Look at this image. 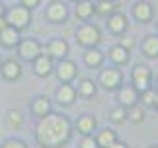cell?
<instances>
[{"label": "cell", "instance_id": "obj_1", "mask_svg": "<svg viewBox=\"0 0 158 148\" xmlns=\"http://www.w3.org/2000/svg\"><path fill=\"white\" fill-rule=\"evenodd\" d=\"M72 138V125L69 117L49 113L41 117L35 129V140L41 148H60Z\"/></svg>", "mask_w": 158, "mask_h": 148}, {"label": "cell", "instance_id": "obj_2", "mask_svg": "<svg viewBox=\"0 0 158 148\" xmlns=\"http://www.w3.org/2000/svg\"><path fill=\"white\" fill-rule=\"evenodd\" d=\"M74 37H76V43H78V45H82V47H86V49H94L102 41V33H100L98 26L88 23V22H84L82 26L76 29Z\"/></svg>", "mask_w": 158, "mask_h": 148}, {"label": "cell", "instance_id": "obj_3", "mask_svg": "<svg viewBox=\"0 0 158 148\" xmlns=\"http://www.w3.org/2000/svg\"><path fill=\"white\" fill-rule=\"evenodd\" d=\"M6 22H8V26L16 27L18 31H22V29H26L29 26V22H31V14H29V10L26 6H14V8H10L6 12Z\"/></svg>", "mask_w": 158, "mask_h": 148}, {"label": "cell", "instance_id": "obj_4", "mask_svg": "<svg viewBox=\"0 0 158 148\" xmlns=\"http://www.w3.org/2000/svg\"><path fill=\"white\" fill-rule=\"evenodd\" d=\"M100 86L107 92H113V90H119L121 84H123V74H121L119 68H115V66H109V68L102 70L100 72V78H98Z\"/></svg>", "mask_w": 158, "mask_h": 148}, {"label": "cell", "instance_id": "obj_5", "mask_svg": "<svg viewBox=\"0 0 158 148\" xmlns=\"http://www.w3.org/2000/svg\"><path fill=\"white\" fill-rule=\"evenodd\" d=\"M131 78H133V88L141 94V92L150 88V82H152V70H150L147 64H137L135 68H133V72H131Z\"/></svg>", "mask_w": 158, "mask_h": 148}, {"label": "cell", "instance_id": "obj_6", "mask_svg": "<svg viewBox=\"0 0 158 148\" xmlns=\"http://www.w3.org/2000/svg\"><path fill=\"white\" fill-rule=\"evenodd\" d=\"M41 53H43V47H41V43L37 39H31V37H29V39H22L18 43V55H20L22 60L33 63Z\"/></svg>", "mask_w": 158, "mask_h": 148}, {"label": "cell", "instance_id": "obj_7", "mask_svg": "<svg viewBox=\"0 0 158 148\" xmlns=\"http://www.w3.org/2000/svg\"><path fill=\"white\" fill-rule=\"evenodd\" d=\"M47 57L51 59H59L63 60L66 59V55H69V43H66L64 39H60V37H57V39H51L49 43L45 45V51H43Z\"/></svg>", "mask_w": 158, "mask_h": 148}, {"label": "cell", "instance_id": "obj_8", "mask_svg": "<svg viewBox=\"0 0 158 148\" xmlns=\"http://www.w3.org/2000/svg\"><path fill=\"white\" fill-rule=\"evenodd\" d=\"M55 72H57V78L60 80V82L66 84V82H70V80H74L76 64L72 63V60H69V59H63L57 66H55Z\"/></svg>", "mask_w": 158, "mask_h": 148}, {"label": "cell", "instance_id": "obj_9", "mask_svg": "<svg viewBox=\"0 0 158 148\" xmlns=\"http://www.w3.org/2000/svg\"><path fill=\"white\" fill-rule=\"evenodd\" d=\"M66 16H69V10H66V6L63 2H51L49 8L45 12V18L53 23H60V22H66Z\"/></svg>", "mask_w": 158, "mask_h": 148}, {"label": "cell", "instance_id": "obj_10", "mask_svg": "<svg viewBox=\"0 0 158 148\" xmlns=\"http://www.w3.org/2000/svg\"><path fill=\"white\" fill-rule=\"evenodd\" d=\"M96 127H98V121H96V117L90 115V113L80 115L76 119V123H74V129L82 134V137H86V134H94Z\"/></svg>", "mask_w": 158, "mask_h": 148}, {"label": "cell", "instance_id": "obj_11", "mask_svg": "<svg viewBox=\"0 0 158 148\" xmlns=\"http://www.w3.org/2000/svg\"><path fill=\"white\" fill-rule=\"evenodd\" d=\"M0 72H2L4 80L14 82V80H18L22 76V64L14 59H8V60H4V63H0Z\"/></svg>", "mask_w": 158, "mask_h": 148}, {"label": "cell", "instance_id": "obj_12", "mask_svg": "<svg viewBox=\"0 0 158 148\" xmlns=\"http://www.w3.org/2000/svg\"><path fill=\"white\" fill-rule=\"evenodd\" d=\"M117 101H119V105H123L125 109H129V107H133V105H137V101H139V92L133 88V86L119 88V92H117Z\"/></svg>", "mask_w": 158, "mask_h": 148}, {"label": "cell", "instance_id": "obj_13", "mask_svg": "<svg viewBox=\"0 0 158 148\" xmlns=\"http://www.w3.org/2000/svg\"><path fill=\"white\" fill-rule=\"evenodd\" d=\"M76 88L72 84H60L59 86V90H57V101L60 103V105H72L76 100Z\"/></svg>", "mask_w": 158, "mask_h": 148}, {"label": "cell", "instance_id": "obj_14", "mask_svg": "<svg viewBox=\"0 0 158 148\" xmlns=\"http://www.w3.org/2000/svg\"><path fill=\"white\" fill-rule=\"evenodd\" d=\"M106 23H107V29L113 35H121V33H125V29H127V18L123 14H119V12H113L111 16H107Z\"/></svg>", "mask_w": 158, "mask_h": 148}, {"label": "cell", "instance_id": "obj_15", "mask_svg": "<svg viewBox=\"0 0 158 148\" xmlns=\"http://www.w3.org/2000/svg\"><path fill=\"white\" fill-rule=\"evenodd\" d=\"M22 41L20 31L12 26H6L2 31H0V45L2 47H18V43Z\"/></svg>", "mask_w": 158, "mask_h": 148}, {"label": "cell", "instance_id": "obj_16", "mask_svg": "<svg viewBox=\"0 0 158 148\" xmlns=\"http://www.w3.org/2000/svg\"><path fill=\"white\" fill-rule=\"evenodd\" d=\"M53 59L51 57H47L45 53H41L37 59L33 60V70L37 76H49V74L53 72Z\"/></svg>", "mask_w": 158, "mask_h": 148}, {"label": "cell", "instance_id": "obj_17", "mask_svg": "<svg viewBox=\"0 0 158 148\" xmlns=\"http://www.w3.org/2000/svg\"><path fill=\"white\" fill-rule=\"evenodd\" d=\"M29 109H31V113L37 115L39 119H41V117H45V115H49L51 113V101H49V97H45V96L35 97V100L29 103Z\"/></svg>", "mask_w": 158, "mask_h": 148}, {"label": "cell", "instance_id": "obj_18", "mask_svg": "<svg viewBox=\"0 0 158 148\" xmlns=\"http://www.w3.org/2000/svg\"><path fill=\"white\" fill-rule=\"evenodd\" d=\"M133 16H135L139 22L147 23V22L152 20V6L148 2H144V0H141V2H137L135 8H133Z\"/></svg>", "mask_w": 158, "mask_h": 148}, {"label": "cell", "instance_id": "obj_19", "mask_svg": "<svg viewBox=\"0 0 158 148\" xmlns=\"http://www.w3.org/2000/svg\"><path fill=\"white\" fill-rule=\"evenodd\" d=\"M94 12H96V6H94V2H90V0H78V4L74 8L76 18L82 20V22H88L90 18H92Z\"/></svg>", "mask_w": 158, "mask_h": 148}, {"label": "cell", "instance_id": "obj_20", "mask_svg": "<svg viewBox=\"0 0 158 148\" xmlns=\"http://www.w3.org/2000/svg\"><path fill=\"white\" fill-rule=\"evenodd\" d=\"M104 59H106V55L102 51H98V49H88L84 53V64L88 68H100L104 64Z\"/></svg>", "mask_w": 158, "mask_h": 148}, {"label": "cell", "instance_id": "obj_21", "mask_svg": "<svg viewBox=\"0 0 158 148\" xmlns=\"http://www.w3.org/2000/svg\"><path fill=\"white\" fill-rule=\"evenodd\" d=\"M107 57H109V60H111L113 64H117V66L129 63V51H127L125 47H121V45H113L111 49H109Z\"/></svg>", "mask_w": 158, "mask_h": 148}, {"label": "cell", "instance_id": "obj_22", "mask_svg": "<svg viewBox=\"0 0 158 148\" xmlns=\"http://www.w3.org/2000/svg\"><path fill=\"white\" fill-rule=\"evenodd\" d=\"M115 140H117V133L113 129H102L98 133V137H96V142H98L100 148H109Z\"/></svg>", "mask_w": 158, "mask_h": 148}, {"label": "cell", "instance_id": "obj_23", "mask_svg": "<svg viewBox=\"0 0 158 148\" xmlns=\"http://www.w3.org/2000/svg\"><path fill=\"white\" fill-rule=\"evenodd\" d=\"M143 53L150 59L158 57V35H148L143 41Z\"/></svg>", "mask_w": 158, "mask_h": 148}, {"label": "cell", "instance_id": "obj_24", "mask_svg": "<svg viewBox=\"0 0 158 148\" xmlns=\"http://www.w3.org/2000/svg\"><path fill=\"white\" fill-rule=\"evenodd\" d=\"M96 92H98V88H96L94 80L84 78V80H80V82H78V90H76L78 96H82V97H94Z\"/></svg>", "mask_w": 158, "mask_h": 148}, {"label": "cell", "instance_id": "obj_25", "mask_svg": "<svg viewBox=\"0 0 158 148\" xmlns=\"http://www.w3.org/2000/svg\"><path fill=\"white\" fill-rule=\"evenodd\" d=\"M6 123L12 127V129H20L23 125V113L20 109H10L6 113Z\"/></svg>", "mask_w": 158, "mask_h": 148}, {"label": "cell", "instance_id": "obj_26", "mask_svg": "<svg viewBox=\"0 0 158 148\" xmlns=\"http://www.w3.org/2000/svg\"><path fill=\"white\" fill-rule=\"evenodd\" d=\"M96 12L100 16H111L113 12H117V4H113V0H100L96 4Z\"/></svg>", "mask_w": 158, "mask_h": 148}, {"label": "cell", "instance_id": "obj_27", "mask_svg": "<svg viewBox=\"0 0 158 148\" xmlns=\"http://www.w3.org/2000/svg\"><path fill=\"white\" fill-rule=\"evenodd\" d=\"M109 121L115 123V125H121V123H125V121H127V109H125L123 105L113 107L111 111H109Z\"/></svg>", "mask_w": 158, "mask_h": 148}, {"label": "cell", "instance_id": "obj_28", "mask_svg": "<svg viewBox=\"0 0 158 148\" xmlns=\"http://www.w3.org/2000/svg\"><path fill=\"white\" fill-rule=\"evenodd\" d=\"M127 119H129L131 123H141L144 119V111L139 105H133V107L127 109Z\"/></svg>", "mask_w": 158, "mask_h": 148}, {"label": "cell", "instance_id": "obj_29", "mask_svg": "<svg viewBox=\"0 0 158 148\" xmlns=\"http://www.w3.org/2000/svg\"><path fill=\"white\" fill-rule=\"evenodd\" d=\"M139 97H141V101L144 103V105H148V107H154V101H156V90L148 88V90L141 92V94H139Z\"/></svg>", "mask_w": 158, "mask_h": 148}, {"label": "cell", "instance_id": "obj_30", "mask_svg": "<svg viewBox=\"0 0 158 148\" xmlns=\"http://www.w3.org/2000/svg\"><path fill=\"white\" fill-rule=\"evenodd\" d=\"M0 148H29V146H27L26 140H22V138H8L0 144Z\"/></svg>", "mask_w": 158, "mask_h": 148}, {"label": "cell", "instance_id": "obj_31", "mask_svg": "<svg viewBox=\"0 0 158 148\" xmlns=\"http://www.w3.org/2000/svg\"><path fill=\"white\" fill-rule=\"evenodd\" d=\"M80 148H100V146L96 142L94 134H86V137H82V140H80Z\"/></svg>", "mask_w": 158, "mask_h": 148}, {"label": "cell", "instance_id": "obj_32", "mask_svg": "<svg viewBox=\"0 0 158 148\" xmlns=\"http://www.w3.org/2000/svg\"><path fill=\"white\" fill-rule=\"evenodd\" d=\"M121 47H125L127 51H131L133 47H135V39H133L131 35H121V41H119Z\"/></svg>", "mask_w": 158, "mask_h": 148}, {"label": "cell", "instance_id": "obj_33", "mask_svg": "<svg viewBox=\"0 0 158 148\" xmlns=\"http://www.w3.org/2000/svg\"><path fill=\"white\" fill-rule=\"evenodd\" d=\"M39 2H41V0H20V4H22V6H26L27 10H33Z\"/></svg>", "mask_w": 158, "mask_h": 148}, {"label": "cell", "instance_id": "obj_34", "mask_svg": "<svg viewBox=\"0 0 158 148\" xmlns=\"http://www.w3.org/2000/svg\"><path fill=\"white\" fill-rule=\"evenodd\" d=\"M109 148H129V146H127V142H119V140H115Z\"/></svg>", "mask_w": 158, "mask_h": 148}, {"label": "cell", "instance_id": "obj_35", "mask_svg": "<svg viewBox=\"0 0 158 148\" xmlns=\"http://www.w3.org/2000/svg\"><path fill=\"white\" fill-rule=\"evenodd\" d=\"M6 26H8V22H6V18L2 16V18H0V31H2V29H4Z\"/></svg>", "mask_w": 158, "mask_h": 148}, {"label": "cell", "instance_id": "obj_36", "mask_svg": "<svg viewBox=\"0 0 158 148\" xmlns=\"http://www.w3.org/2000/svg\"><path fill=\"white\" fill-rule=\"evenodd\" d=\"M4 14H6V10H4V4H2V2H0V18H2Z\"/></svg>", "mask_w": 158, "mask_h": 148}, {"label": "cell", "instance_id": "obj_37", "mask_svg": "<svg viewBox=\"0 0 158 148\" xmlns=\"http://www.w3.org/2000/svg\"><path fill=\"white\" fill-rule=\"evenodd\" d=\"M154 107L158 109V94H156V101H154Z\"/></svg>", "mask_w": 158, "mask_h": 148}, {"label": "cell", "instance_id": "obj_38", "mask_svg": "<svg viewBox=\"0 0 158 148\" xmlns=\"http://www.w3.org/2000/svg\"><path fill=\"white\" fill-rule=\"evenodd\" d=\"M150 148H158V146H150Z\"/></svg>", "mask_w": 158, "mask_h": 148}, {"label": "cell", "instance_id": "obj_39", "mask_svg": "<svg viewBox=\"0 0 158 148\" xmlns=\"http://www.w3.org/2000/svg\"><path fill=\"white\" fill-rule=\"evenodd\" d=\"M74 2H78V0H74Z\"/></svg>", "mask_w": 158, "mask_h": 148}, {"label": "cell", "instance_id": "obj_40", "mask_svg": "<svg viewBox=\"0 0 158 148\" xmlns=\"http://www.w3.org/2000/svg\"><path fill=\"white\" fill-rule=\"evenodd\" d=\"M156 84H158V82H156Z\"/></svg>", "mask_w": 158, "mask_h": 148}]
</instances>
